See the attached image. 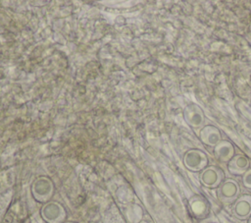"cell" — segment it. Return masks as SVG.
I'll use <instances>...</instances> for the list:
<instances>
[{
    "label": "cell",
    "mask_w": 251,
    "mask_h": 223,
    "mask_svg": "<svg viewBox=\"0 0 251 223\" xmlns=\"http://www.w3.org/2000/svg\"><path fill=\"white\" fill-rule=\"evenodd\" d=\"M216 190L217 198L225 205L232 204L240 195V186L237 181L231 178L225 179Z\"/></svg>",
    "instance_id": "cell-1"
},
{
    "label": "cell",
    "mask_w": 251,
    "mask_h": 223,
    "mask_svg": "<svg viewBox=\"0 0 251 223\" xmlns=\"http://www.w3.org/2000/svg\"><path fill=\"white\" fill-rule=\"evenodd\" d=\"M182 163L184 167L191 172H201L208 166L209 159L203 150L199 148H190L184 152Z\"/></svg>",
    "instance_id": "cell-2"
},
{
    "label": "cell",
    "mask_w": 251,
    "mask_h": 223,
    "mask_svg": "<svg viewBox=\"0 0 251 223\" xmlns=\"http://www.w3.org/2000/svg\"><path fill=\"white\" fill-rule=\"evenodd\" d=\"M225 179L223 169L216 165H208L199 172V182L203 187L208 189H217Z\"/></svg>",
    "instance_id": "cell-3"
},
{
    "label": "cell",
    "mask_w": 251,
    "mask_h": 223,
    "mask_svg": "<svg viewBox=\"0 0 251 223\" xmlns=\"http://www.w3.org/2000/svg\"><path fill=\"white\" fill-rule=\"evenodd\" d=\"M187 207L191 216L198 220L207 218L211 211L209 201L205 196L199 194L193 195L188 198Z\"/></svg>",
    "instance_id": "cell-4"
},
{
    "label": "cell",
    "mask_w": 251,
    "mask_h": 223,
    "mask_svg": "<svg viewBox=\"0 0 251 223\" xmlns=\"http://www.w3.org/2000/svg\"><path fill=\"white\" fill-rule=\"evenodd\" d=\"M183 119L192 129H200L205 123V114L202 108L196 103H189L183 109Z\"/></svg>",
    "instance_id": "cell-5"
},
{
    "label": "cell",
    "mask_w": 251,
    "mask_h": 223,
    "mask_svg": "<svg viewBox=\"0 0 251 223\" xmlns=\"http://www.w3.org/2000/svg\"><path fill=\"white\" fill-rule=\"evenodd\" d=\"M231 213L239 220H247L251 216V195H240L231 204Z\"/></svg>",
    "instance_id": "cell-6"
},
{
    "label": "cell",
    "mask_w": 251,
    "mask_h": 223,
    "mask_svg": "<svg viewBox=\"0 0 251 223\" xmlns=\"http://www.w3.org/2000/svg\"><path fill=\"white\" fill-rule=\"evenodd\" d=\"M213 153L218 161L228 163V161L235 155V149L231 141L228 139H222L214 146Z\"/></svg>",
    "instance_id": "cell-7"
},
{
    "label": "cell",
    "mask_w": 251,
    "mask_h": 223,
    "mask_svg": "<svg viewBox=\"0 0 251 223\" xmlns=\"http://www.w3.org/2000/svg\"><path fill=\"white\" fill-rule=\"evenodd\" d=\"M199 139L205 145L213 147L223 139L221 131L213 125L203 126L199 132Z\"/></svg>",
    "instance_id": "cell-8"
},
{
    "label": "cell",
    "mask_w": 251,
    "mask_h": 223,
    "mask_svg": "<svg viewBox=\"0 0 251 223\" xmlns=\"http://www.w3.org/2000/svg\"><path fill=\"white\" fill-rule=\"evenodd\" d=\"M250 168V160L243 153L235 154L227 163V170L231 175L242 176Z\"/></svg>",
    "instance_id": "cell-9"
},
{
    "label": "cell",
    "mask_w": 251,
    "mask_h": 223,
    "mask_svg": "<svg viewBox=\"0 0 251 223\" xmlns=\"http://www.w3.org/2000/svg\"><path fill=\"white\" fill-rule=\"evenodd\" d=\"M42 216L48 223H60L64 219V212L59 205L51 203L43 208Z\"/></svg>",
    "instance_id": "cell-10"
},
{
    "label": "cell",
    "mask_w": 251,
    "mask_h": 223,
    "mask_svg": "<svg viewBox=\"0 0 251 223\" xmlns=\"http://www.w3.org/2000/svg\"><path fill=\"white\" fill-rule=\"evenodd\" d=\"M34 193L37 197L39 198H46L49 196L51 193V184L50 182L40 179L34 185Z\"/></svg>",
    "instance_id": "cell-11"
},
{
    "label": "cell",
    "mask_w": 251,
    "mask_h": 223,
    "mask_svg": "<svg viewBox=\"0 0 251 223\" xmlns=\"http://www.w3.org/2000/svg\"><path fill=\"white\" fill-rule=\"evenodd\" d=\"M242 184L246 189L251 190V168H249L243 175L241 178Z\"/></svg>",
    "instance_id": "cell-12"
},
{
    "label": "cell",
    "mask_w": 251,
    "mask_h": 223,
    "mask_svg": "<svg viewBox=\"0 0 251 223\" xmlns=\"http://www.w3.org/2000/svg\"><path fill=\"white\" fill-rule=\"evenodd\" d=\"M247 223H251V216L247 219Z\"/></svg>",
    "instance_id": "cell-13"
},
{
    "label": "cell",
    "mask_w": 251,
    "mask_h": 223,
    "mask_svg": "<svg viewBox=\"0 0 251 223\" xmlns=\"http://www.w3.org/2000/svg\"><path fill=\"white\" fill-rule=\"evenodd\" d=\"M143 223H149V222H146V221H143Z\"/></svg>",
    "instance_id": "cell-14"
},
{
    "label": "cell",
    "mask_w": 251,
    "mask_h": 223,
    "mask_svg": "<svg viewBox=\"0 0 251 223\" xmlns=\"http://www.w3.org/2000/svg\"><path fill=\"white\" fill-rule=\"evenodd\" d=\"M68 223H74V222H68Z\"/></svg>",
    "instance_id": "cell-15"
},
{
    "label": "cell",
    "mask_w": 251,
    "mask_h": 223,
    "mask_svg": "<svg viewBox=\"0 0 251 223\" xmlns=\"http://www.w3.org/2000/svg\"><path fill=\"white\" fill-rule=\"evenodd\" d=\"M250 81H251V76H250Z\"/></svg>",
    "instance_id": "cell-16"
}]
</instances>
